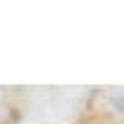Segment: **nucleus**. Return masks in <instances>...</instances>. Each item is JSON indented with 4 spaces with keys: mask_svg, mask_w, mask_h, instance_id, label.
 I'll use <instances>...</instances> for the list:
<instances>
[{
    "mask_svg": "<svg viewBox=\"0 0 124 124\" xmlns=\"http://www.w3.org/2000/svg\"><path fill=\"white\" fill-rule=\"evenodd\" d=\"M107 104L114 114H124V89H112L107 94Z\"/></svg>",
    "mask_w": 124,
    "mask_h": 124,
    "instance_id": "nucleus-1",
    "label": "nucleus"
},
{
    "mask_svg": "<svg viewBox=\"0 0 124 124\" xmlns=\"http://www.w3.org/2000/svg\"><path fill=\"white\" fill-rule=\"evenodd\" d=\"M0 107H3V104H0Z\"/></svg>",
    "mask_w": 124,
    "mask_h": 124,
    "instance_id": "nucleus-2",
    "label": "nucleus"
}]
</instances>
